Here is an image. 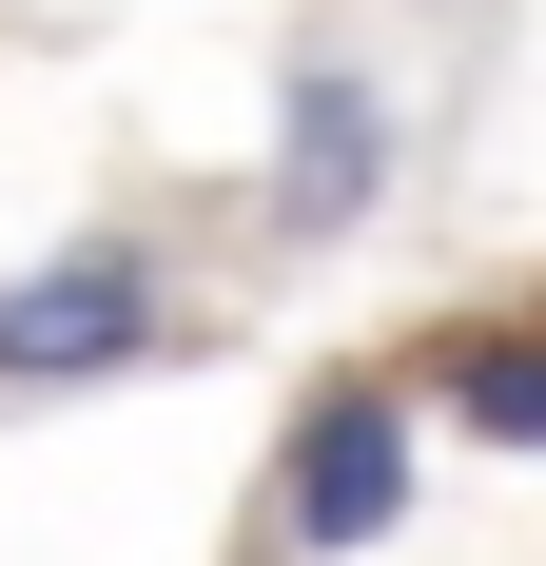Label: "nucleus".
Listing matches in <instances>:
<instances>
[{
	"instance_id": "nucleus-1",
	"label": "nucleus",
	"mask_w": 546,
	"mask_h": 566,
	"mask_svg": "<svg viewBox=\"0 0 546 566\" xmlns=\"http://www.w3.org/2000/svg\"><path fill=\"white\" fill-rule=\"evenodd\" d=\"M410 352H351V371H313L293 391V430H273V489L234 509V566H351L410 527Z\"/></svg>"
},
{
	"instance_id": "nucleus-2",
	"label": "nucleus",
	"mask_w": 546,
	"mask_h": 566,
	"mask_svg": "<svg viewBox=\"0 0 546 566\" xmlns=\"http://www.w3.org/2000/svg\"><path fill=\"white\" fill-rule=\"evenodd\" d=\"M390 176H410V98H390V59L351 20H293L273 59V157H254V234L273 254H351L390 216Z\"/></svg>"
},
{
	"instance_id": "nucleus-3",
	"label": "nucleus",
	"mask_w": 546,
	"mask_h": 566,
	"mask_svg": "<svg viewBox=\"0 0 546 566\" xmlns=\"http://www.w3.org/2000/svg\"><path fill=\"white\" fill-rule=\"evenodd\" d=\"M176 352V274L157 234H59L0 274V410H59V391H117Z\"/></svg>"
},
{
	"instance_id": "nucleus-4",
	"label": "nucleus",
	"mask_w": 546,
	"mask_h": 566,
	"mask_svg": "<svg viewBox=\"0 0 546 566\" xmlns=\"http://www.w3.org/2000/svg\"><path fill=\"white\" fill-rule=\"evenodd\" d=\"M410 391H430V430H469V450H546V293L449 313V333L410 352Z\"/></svg>"
},
{
	"instance_id": "nucleus-5",
	"label": "nucleus",
	"mask_w": 546,
	"mask_h": 566,
	"mask_svg": "<svg viewBox=\"0 0 546 566\" xmlns=\"http://www.w3.org/2000/svg\"><path fill=\"white\" fill-rule=\"evenodd\" d=\"M410 20H469V0H410Z\"/></svg>"
}]
</instances>
